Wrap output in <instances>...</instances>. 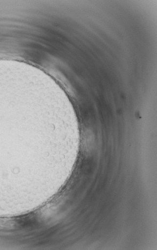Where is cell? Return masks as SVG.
I'll use <instances>...</instances> for the list:
<instances>
[{"label": "cell", "instance_id": "6da1fadb", "mask_svg": "<svg viewBox=\"0 0 157 250\" xmlns=\"http://www.w3.org/2000/svg\"><path fill=\"white\" fill-rule=\"evenodd\" d=\"M49 93L37 78L0 72V211L36 199L56 170L67 121Z\"/></svg>", "mask_w": 157, "mask_h": 250}, {"label": "cell", "instance_id": "7a4b0ae2", "mask_svg": "<svg viewBox=\"0 0 157 250\" xmlns=\"http://www.w3.org/2000/svg\"><path fill=\"white\" fill-rule=\"evenodd\" d=\"M12 63H15V62H12ZM17 64H20V63H17ZM23 65H25V64H23Z\"/></svg>", "mask_w": 157, "mask_h": 250}]
</instances>
